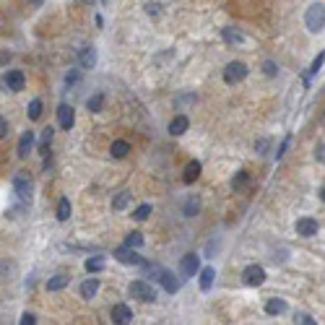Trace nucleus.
Wrapping results in <instances>:
<instances>
[{
	"label": "nucleus",
	"instance_id": "nucleus-1",
	"mask_svg": "<svg viewBox=\"0 0 325 325\" xmlns=\"http://www.w3.org/2000/svg\"><path fill=\"white\" fill-rule=\"evenodd\" d=\"M130 297L133 299H141V302H156V289H153L148 281H143V278H138V281H133L128 286Z\"/></svg>",
	"mask_w": 325,
	"mask_h": 325
},
{
	"label": "nucleus",
	"instance_id": "nucleus-2",
	"mask_svg": "<svg viewBox=\"0 0 325 325\" xmlns=\"http://www.w3.org/2000/svg\"><path fill=\"white\" fill-rule=\"evenodd\" d=\"M307 29L312 34H317V32H322V24H325V11H322V3H312L309 6V11H307Z\"/></svg>",
	"mask_w": 325,
	"mask_h": 325
},
{
	"label": "nucleus",
	"instance_id": "nucleus-3",
	"mask_svg": "<svg viewBox=\"0 0 325 325\" xmlns=\"http://www.w3.org/2000/svg\"><path fill=\"white\" fill-rule=\"evenodd\" d=\"M245 78H247V65H245V63L234 60V63L226 65V70H224V81H226L229 86H234V84H239V81H245Z\"/></svg>",
	"mask_w": 325,
	"mask_h": 325
},
{
	"label": "nucleus",
	"instance_id": "nucleus-4",
	"mask_svg": "<svg viewBox=\"0 0 325 325\" xmlns=\"http://www.w3.org/2000/svg\"><path fill=\"white\" fill-rule=\"evenodd\" d=\"M115 258L120 260V263H125V266H143V258L141 255H138L135 250H133V247H117V250H115Z\"/></svg>",
	"mask_w": 325,
	"mask_h": 325
},
{
	"label": "nucleus",
	"instance_id": "nucleus-5",
	"mask_svg": "<svg viewBox=\"0 0 325 325\" xmlns=\"http://www.w3.org/2000/svg\"><path fill=\"white\" fill-rule=\"evenodd\" d=\"M242 281H245L247 286H260L263 281H266V271H263L260 266H247V268L242 271Z\"/></svg>",
	"mask_w": 325,
	"mask_h": 325
},
{
	"label": "nucleus",
	"instance_id": "nucleus-6",
	"mask_svg": "<svg viewBox=\"0 0 325 325\" xmlns=\"http://www.w3.org/2000/svg\"><path fill=\"white\" fill-rule=\"evenodd\" d=\"M13 193H16L21 200H29L32 198V180L26 175H16L13 177Z\"/></svg>",
	"mask_w": 325,
	"mask_h": 325
},
{
	"label": "nucleus",
	"instance_id": "nucleus-7",
	"mask_svg": "<svg viewBox=\"0 0 325 325\" xmlns=\"http://www.w3.org/2000/svg\"><path fill=\"white\" fill-rule=\"evenodd\" d=\"M57 120H60V128L63 130H70L75 125V110L70 104H60L57 107Z\"/></svg>",
	"mask_w": 325,
	"mask_h": 325
},
{
	"label": "nucleus",
	"instance_id": "nucleus-8",
	"mask_svg": "<svg viewBox=\"0 0 325 325\" xmlns=\"http://www.w3.org/2000/svg\"><path fill=\"white\" fill-rule=\"evenodd\" d=\"M3 81H6L8 91H24V86H26V75H24V70H8Z\"/></svg>",
	"mask_w": 325,
	"mask_h": 325
},
{
	"label": "nucleus",
	"instance_id": "nucleus-9",
	"mask_svg": "<svg viewBox=\"0 0 325 325\" xmlns=\"http://www.w3.org/2000/svg\"><path fill=\"white\" fill-rule=\"evenodd\" d=\"M317 229H320V224L312 219V216H304V219L297 221V234L299 237H315Z\"/></svg>",
	"mask_w": 325,
	"mask_h": 325
},
{
	"label": "nucleus",
	"instance_id": "nucleus-10",
	"mask_svg": "<svg viewBox=\"0 0 325 325\" xmlns=\"http://www.w3.org/2000/svg\"><path fill=\"white\" fill-rule=\"evenodd\" d=\"M110 315H112V322H117V325L133 322V309H130L128 304H115Z\"/></svg>",
	"mask_w": 325,
	"mask_h": 325
},
{
	"label": "nucleus",
	"instance_id": "nucleus-11",
	"mask_svg": "<svg viewBox=\"0 0 325 325\" xmlns=\"http://www.w3.org/2000/svg\"><path fill=\"white\" fill-rule=\"evenodd\" d=\"M159 281H161V286H164L167 294H177L180 286H182L180 278H177L175 273H169V271H161V273H159Z\"/></svg>",
	"mask_w": 325,
	"mask_h": 325
},
{
	"label": "nucleus",
	"instance_id": "nucleus-12",
	"mask_svg": "<svg viewBox=\"0 0 325 325\" xmlns=\"http://www.w3.org/2000/svg\"><path fill=\"white\" fill-rule=\"evenodd\" d=\"M34 133L32 130H26V133H21V141H19V148H16V153H19V159H26L29 156V151L34 148Z\"/></svg>",
	"mask_w": 325,
	"mask_h": 325
},
{
	"label": "nucleus",
	"instance_id": "nucleus-13",
	"mask_svg": "<svg viewBox=\"0 0 325 325\" xmlns=\"http://www.w3.org/2000/svg\"><path fill=\"white\" fill-rule=\"evenodd\" d=\"M180 268H182L185 276H195V273L200 271V258H198L195 253H188V255L182 258V266H180Z\"/></svg>",
	"mask_w": 325,
	"mask_h": 325
},
{
	"label": "nucleus",
	"instance_id": "nucleus-14",
	"mask_svg": "<svg viewBox=\"0 0 325 325\" xmlns=\"http://www.w3.org/2000/svg\"><path fill=\"white\" fill-rule=\"evenodd\" d=\"M200 169H203V167H200V161H188V164H185V172H182V182L185 185H193L198 177H200Z\"/></svg>",
	"mask_w": 325,
	"mask_h": 325
},
{
	"label": "nucleus",
	"instance_id": "nucleus-15",
	"mask_svg": "<svg viewBox=\"0 0 325 325\" xmlns=\"http://www.w3.org/2000/svg\"><path fill=\"white\" fill-rule=\"evenodd\" d=\"M188 128H190L188 115H175V117H172V122H169V133H172V135H182V133H188Z\"/></svg>",
	"mask_w": 325,
	"mask_h": 325
},
{
	"label": "nucleus",
	"instance_id": "nucleus-16",
	"mask_svg": "<svg viewBox=\"0 0 325 325\" xmlns=\"http://www.w3.org/2000/svg\"><path fill=\"white\" fill-rule=\"evenodd\" d=\"M213 278H216V268H213V266H206L203 271L198 273V284H200V289L208 291V289L213 286Z\"/></svg>",
	"mask_w": 325,
	"mask_h": 325
},
{
	"label": "nucleus",
	"instance_id": "nucleus-17",
	"mask_svg": "<svg viewBox=\"0 0 325 325\" xmlns=\"http://www.w3.org/2000/svg\"><path fill=\"white\" fill-rule=\"evenodd\" d=\"M52 135H55V130H52V128H44V130H42V141H39V153H42V159H47V156H50Z\"/></svg>",
	"mask_w": 325,
	"mask_h": 325
},
{
	"label": "nucleus",
	"instance_id": "nucleus-18",
	"mask_svg": "<svg viewBox=\"0 0 325 325\" xmlns=\"http://www.w3.org/2000/svg\"><path fill=\"white\" fill-rule=\"evenodd\" d=\"M110 153H112L115 159H125L128 153H130V143H128V141H112Z\"/></svg>",
	"mask_w": 325,
	"mask_h": 325
},
{
	"label": "nucleus",
	"instance_id": "nucleus-19",
	"mask_svg": "<svg viewBox=\"0 0 325 325\" xmlns=\"http://www.w3.org/2000/svg\"><path fill=\"white\" fill-rule=\"evenodd\" d=\"M97 291H99V278H86V281L81 284V297L84 299H91Z\"/></svg>",
	"mask_w": 325,
	"mask_h": 325
},
{
	"label": "nucleus",
	"instance_id": "nucleus-20",
	"mask_svg": "<svg viewBox=\"0 0 325 325\" xmlns=\"http://www.w3.org/2000/svg\"><path fill=\"white\" fill-rule=\"evenodd\" d=\"M266 312H268V315H284V312H286V302L278 299V297L268 299V302H266Z\"/></svg>",
	"mask_w": 325,
	"mask_h": 325
},
{
	"label": "nucleus",
	"instance_id": "nucleus-21",
	"mask_svg": "<svg viewBox=\"0 0 325 325\" xmlns=\"http://www.w3.org/2000/svg\"><path fill=\"white\" fill-rule=\"evenodd\" d=\"M102 107H104V94H102V91H97V94L94 97H89V102H86V110L89 112H102Z\"/></svg>",
	"mask_w": 325,
	"mask_h": 325
},
{
	"label": "nucleus",
	"instance_id": "nucleus-22",
	"mask_svg": "<svg viewBox=\"0 0 325 325\" xmlns=\"http://www.w3.org/2000/svg\"><path fill=\"white\" fill-rule=\"evenodd\" d=\"M94 63H97L94 47H84V50H81V68H94Z\"/></svg>",
	"mask_w": 325,
	"mask_h": 325
},
{
	"label": "nucleus",
	"instance_id": "nucleus-23",
	"mask_svg": "<svg viewBox=\"0 0 325 325\" xmlns=\"http://www.w3.org/2000/svg\"><path fill=\"white\" fill-rule=\"evenodd\" d=\"M70 200L68 198H60V203H57V221H68L70 219Z\"/></svg>",
	"mask_w": 325,
	"mask_h": 325
},
{
	"label": "nucleus",
	"instance_id": "nucleus-24",
	"mask_svg": "<svg viewBox=\"0 0 325 325\" xmlns=\"http://www.w3.org/2000/svg\"><path fill=\"white\" fill-rule=\"evenodd\" d=\"M68 286V276L65 273H57V276H52L50 281H47V289L50 291H60V289H65Z\"/></svg>",
	"mask_w": 325,
	"mask_h": 325
},
{
	"label": "nucleus",
	"instance_id": "nucleus-25",
	"mask_svg": "<svg viewBox=\"0 0 325 325\" xmlns=\"http://www.w3.org/2000/svg\"><path fill=\"white\" fill-rule=\"evenodd\" d=\"M221 34H224V42L226 44H242L245 42L242 32H237V29H221Z\"/></svg>",
	"mask_w": 325,
	"mask_h": 325
},
{
	"label": "nucleus",
	"instance_id": "nucleus-26",
	"mask_svg": "<svg viewBox=\"0 0 325 325\" xmlns=\"http://www.w3.org/2000/svg\"><path fill=\"white\" fill-rule=\"evenodd\" d=\"M130 198H133V195H130L128 190L117 193V195H115V200H112V208H115V211H122V208H125V206L130 203Z\"/></svg>",
	"mask_w": 325,
	"mask_h": 325
},
{
	"label": "nucleus",
	"instance_id": "nucleus-27",
	"mask_svg": "<svg viewBox=\"0 0 325 325\" xmlns=\"http://www.w3.org/2000/svg\"><path fill=\"white\" fill-rule=\"evenodd\" d=\"M84 268L89 271V273H99V271H104V258H89L86 263H84Z\"/></svg>",
	"mask_w": 325,
	"mask_h": 325
},
{
	"label": "nucleus",
	"instance_id": "nucleus-28",
	"mask_svg": "<svg viewBox=\"0 0 325 325\" xmlns=\"http://www.w3.org/2000/svg\"><path fill=\"white\" fill-rule=\"evenodd\" d=\"M26 115H29V120H39L42 117V99H32V102H29Z\"/></svg>",
	"mask_w": 325,
	"mask_h": 325
},
{
	"label": "nucleus",
	"instance_id": "nucleus-29",
	"mask_svg": "<svg viewBox=\"0 0 325 325\" xmlns=\"http://www.w3.org/2000/svg\"><path fill=\"white\" fill-rule=\"evenodd\" d=\"M200 211V198H195V195H190L188 198V203H185V216L188 219H193V216Z\"/></svg>",
	"mask_w": 325,
	"mask_h": 325
},
{
	"label": "nucleus",
	"instance_id": "nucleus-30",
	"mask_svg": "<svg viewBox=\"0 0 325 325\" xmlns=\"http://www.w3.org/2000/svg\"><path fill=\"white\" fill-rule=\"evenodd\" d=\"M151 211H153V208H151L148 203H143V206H138V208L133 211V219H135V221H146L148 216H151Z\"/></svg>",
	"mask_w": 325,
	"mask_h": 325
},
{
	"label": "nucleus",
	"instance_id": "nucleus-31",
	"mask_svg": "<svg viewBox=\"0 0 325 325\" xmlns=\"http://www.w3.org/2000/svg\"><path fill=\"white\" fill-rule=\"evenodd\" d=\"M247 180H250V175H247L245 169H242V172H237L234 177H231V188H234V190L245 188V185H247Z\"/></svg>",
	"mask_w": 325,
	"mask_h": 325
},
{
	"label": "nucleus",
	"instance_id": "nucleus-32",
	"mask_svg": "<svg viewBox=\"0 0 325 325\" xmlns=\"http://www.w3.org/2000/svg\"><path fill=\"white\" fill-rule=\"evenodd\" d=\"M125 245L133 247V250H135V247H141L143 245V234H141V231H130V234L125 237Z\"/></svg>",
	"mask_w": 325,
	"mask_h": 325
},
{
	"label": "nucleus",
	"instance_id": "nucleus-33",
	"mask_svg": "<svg viewBox=\"0 0 325 325\" xmlns=\"http://www.w3.org/2000/svg\"><path fill=\"white\" fill-rule=\"evenodd\" d=\"M263 70H266V75H271V78L278 75V65L273 63V60H266V63H263Z\"/></svg>",
	"mask_w": 325,
	"mask_h": 325
},
{
	"label": "nucleus",
	"instance_id": "nucleus-34",
	"mask_svg": "<svg viewBox=\"0 0 325 325\" xmlns=\"http://www.w3.org/2000/svg\"><path fill=\"white\" fill-rule=\"evenodd\" d=\"M322 60H325V57H322V52H320V55L312 60V68H309V73H312V75H315V73H320V68H322Z\"/></svg>",
	"mask_w": 325,
	"mask_h": 325
},
{
	"label": "nucleus",
	"instance_id": "nucleus-35",
	"mask_svg": "<svg viewBox=\"0 0 325 325\" xmlns=\"http://www.w3.org/2000/svg\"><path fill=\"white\" fill-rule=\"evenodd\" d=\"M159 8H161L159 3H146V13H148V16H159V13H161Z\"/></svg>",
	"mask_w": 325,
	"mask_h": 325
},
{
	"label": "nucleus",
	"instance_id": "nucleus-36",
	"mask_svg": "<svg viewBox=\"0 0 325 325\" xmlns=\"http://www.w3.org/2000/svg\"><path fill=\"white\" fill-rule=\"evenodd\" d=\"M19 322H21V325H34V322H37V317H34V315H32V312H24V315H21V320H19Z\"/></svg>",
	"mask_w": 325,
	"mask_h": 325
},
{
	"label": "nucleus",
	"instance_id": "nucleus-37",
	"mask_svg": "<svg viewBox=\"0 0 325 325\" xmlns=\"http://www.w3.org/2000/svg\"><path fill=\"white\" fill-rule=\"evenodd\" d=\"M289 141H291V138L286 135V138H284V143H281V146H278V153H276V156H278V159H281V156H284V151L289 148Z\"/></svg>",
	"mask_w": 325,
	"mask_h": 325
},
{
	"label": "nucleus",
	"instance_id": "nucleus-38",
	"mask_svg": "<svg viewBox=\"0 0 325 325\" xmlns=\"http://www.w3.org/2000/svg\"><path fill=\"white\" fill-rule=\"evenodd\" d=\"M297 322H304V325H315V317H309V315H297Z\"/></svg>",
	"mask_w": 325,
	"mask_h": 325
},
{
	"label": "nucleus",
	"instance_id": "nucleus-39",
	"mask_svg": "<svg viewBox=\"0 0 325 325\" xmlns=\"http://www.w3.org/2000/svg\"><path fill=\"white\" fill-rule=\"evenodd\" d=\"M6 135H8V122L0 117V138H6Z\"/></svg>",
	"mask_w": 325,
	"mask_h": 325
},
{
	"label": "nucleus",
	"instance_id": "nucleus-40",
	"mask_svg": "<svg viewBox=\"0 0 325 325\" xmlns=\"http://www.w3.org/2000/svg\"><path fill=\"white\" fill-rule=\"evenodd\" d=\"M322 151H325V146L317 143V148H315V159H317V161H322Z\"/></svg>",
	"mask_w": 325,
	"mask_h": 325
},
{
	"label": "nucleus",
	"instance_id": "nucleus-41",
	"mask_svg": "<svg viewBox=\"0 0 325 325\" xmlns=\"http://www.w3.org/2000/svg\"><path fill=\"white\" fill-rule=\"evenodd\" d=\"M255 148H258V151H266V148H268V141H266V138H263L260 143H255Z\"/></svg>",
	"mask_w": 325,
	"mask_h": 325
},
{
	"label": "nucleus",
	"instance_id": "nucleus-42",
	"mask_svg": "<svg viewBox=\"0 0 325 325\" xmlns=\"http://www.w3.org/2000/svg\"><path fill=\"white\" fill-rule=\"evenodd\" d=\"M8 60H11V55H8V52H0V65H6Z\"/></svg>",
	"mask_w": 325,
	"mask_h": 325
},
{
	"label": "nucleus",
	"instance_id": "nucleus-43",
	"mask_svg": "<svg viewBox=\"0 0 325 325\" xmlns=\"http://www.w3.org/2000/svg\"><path fill=\"white\" fill-rule=\"evenodd\" d=\"M32 6H42V0H32Z\"/></svg>",
	"mask_w": 325,
	"mask_h": 325
},
{
	"label": "nucleus",
	"instance_id": "nucleus-44",
	"mask_svg": "<svg viewBox=\"0 0 325 325\" xmlns=\"http://www.w3.org/2000/svg\"><path fill=\"white\" fill-rule=\"evenodd\" d=\"M102 3H104V6H107V3H110V0H102Z\"/></svg>",
	"mask_w": 325,
	"mask_h": 325
}]
</instances>
